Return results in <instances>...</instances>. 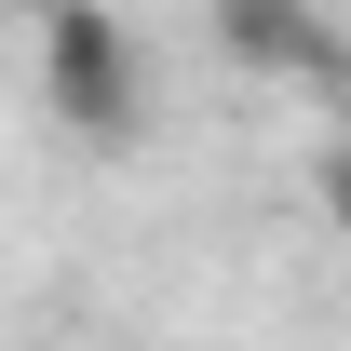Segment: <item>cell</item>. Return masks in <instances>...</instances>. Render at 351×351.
<instances>
[{"label":"cell","instance_id":"6da1fadb","mask_svg":"<svg viewBox=\"0 0 351 351\" xmlns=\"http://www.w3.org/2000/svg\"><path fill=\"white\" fill-rule=\"evenodd\" d=\"M27 54H41V108L82 149H135L149 135V54L108 0H41L27 14Z\"/></svg>","mask_w":351,"mask_h":351},{"label":"cell","instance_id":"7a4b0ae2","mask_svg":"<svg viewBox=\"0 0 351 351\" xmlns=\"http://www.w3.org/2000/svg\"><path fill=\"white\" fill-rule=\"evenodd\" d=\"M203 41L243 82H338V27L311 0H203Z\"/></svg>","mask_w":351,"mask_h":351},{"label":"cell","instance_id":"3957f363","mask_svg":"<svg viewBox=\"0 0 351 351\" xmlns=\"http://www.w3.org/2000/svg\"><path fill=\"white\" fill-rule=\"evenodd\" d=\"M311 203H324V230H338V243H351V135H338V149H324V162H311Z\"/></svg>","mask_w":351,"mask_h":351}]
</instances>
